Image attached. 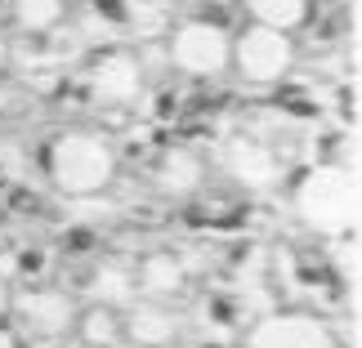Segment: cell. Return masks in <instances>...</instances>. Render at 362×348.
Segmentation results:
<instances>
[{
    "label": "cell",
    "mask_w": 362,
    "mask_h": 348,
    "mask_svg": "<svg viewBox=\"0 0 362 348\" xmlns=\"http://www.w3.org/2000/svg\"><path fill=\"white\" fill-rule=\"evenodd\" d=\"M139 90V63L130 54H103L94 67V99L103 103H125Z\"/></svg>",
    "instance_id": "cell-4"
},
{
    "label": "cell",
    "mask_w": 362,
    "mask_h": 348,
    "mask_svg": "<svg viewBox=\"0 0 362 348\" xmlns=\"http://www.w3.org/2000/svg\"><path fill=\"white\" fill-rule=\"evenodd\" d=\"M233 36L215 23H184L170 36V63L188 76H219L228 67Z\"/></svg>",
    "instance_id": "cell-3"
},
{
    "label": "cell",
    "mask_w": 362,
    "mask_h": 348,
    "mask_svg": "<svg viewBox=\"0 0 362 348\" xmlns=\"http://www.w3.org/2000/svg\"><path fill=\"white\" fill-rule=\"evenodd\" d=\"M49 170L63 188L90 192V188L107 184V174H112V152H107V143L99 134H63L59 143H54Z\"/></svg>",
    "instance_id": "cell-2"
},
{
    "label": "cell",
    "mask_w": 362,
    "mask_h": 348,
    "mask_svg": "<svg viewBox=\"0 0 362 348\" xmlns=\"http://www.w3.org/2000/svg\"><path fill=\"white\" fill-rule=\"evenodd\" d=\"M246 13L255 27H269V32H296L309 13V0H246Z\"/></svg>",
    "instance_id": "cell-5"
},
{
    "label": "cell",
    "mask_w": 362,
    "mask_h": 348,
    "mask_svg": "<svg viewBox=\"0 0 362 348\" xmlns=\"http://www.w3.org/2000/svg\"><path fill=\"white\" fill-rule=\"evenodd\" d=\"M18 18L23 27H49L59 18V0H18Z\"/></svg>",
    "instance_id": "cell-6"
},
{
    "label": "cell",
    "mask_w": 362,
    "mask_h": 348,
    "mask_svg": "<svg viewBox=\"0 0 362 348\" xmlns=\"http://www.w3.org/2000/svg\"><path fill=\"white\" fill-rule=\"evenodd\" d=\"M228 63L238 67L246 80H255V85H273V80L286 76V67L296 63V40L286 32H269V27L246 23L242 32L233 36Z\"/></svg>",
    "instance_id": "cell-1"
}]
</instances>
